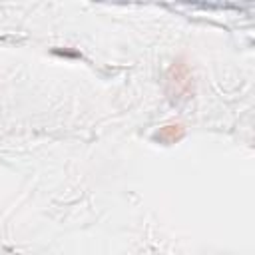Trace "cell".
I'll list each match as a JSON object with an SVG mask.
<instances>
[{
  "label": "cell",
  "mask_w": 255,
  "mask_h": 255,
  "mask_svg": "<svg viewBox=\"0 0 255 255\" xmlns=\"http://www.w3.org/2000/svg\"><path fill=\"white\" fill-rule=\"evenodd\" d=\"M183 135H185V129H183L181 124H165V126L159 128V131H155L153 137L159 139V141H163V143H175Z\"/></svg>",
  "instance_id": "2"
},
{
  "label": "cell",
  "mask_w": 255,
  "mask_h": 255,
  "mask_svg": "<svg viewBox=\"0 0 255 255\" xmlns=\"http://www.w3.org/2000/svg\"><path fill=\"white\" fill-rule=\"evenodd\" d=\"M167 86L173 98H189L193 94V76L185 60H175L167 70Z\"/></svg>",
  "instance_id": "1"
}]
</instances>
